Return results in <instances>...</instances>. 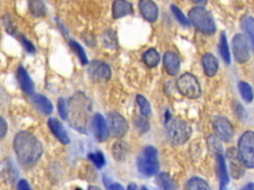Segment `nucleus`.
Returning a JSON list of instances; mask_svg holds the SVG:
<instances>
[{
	"label": "nucleus",
	"instance_id": "f257e3e1",
	"mask_svg": "<svg viewBox=\"0 0 254 190\" xmlns=\"http://www.w3.org/2000/svg\"><path fill=\"white\" fill-rule=\"evenodd\" d=\"M14 149L19 162L24 166H32L42 155L43 147L40 141L31 133L22 131L14 138Z\"/></svg>",
	"mask_w": 254,
	"mask_h": 190
},
{
	"label": "nucleus",
	"instance_id": "f03ea898",
	"mask_svg": "<svg viewBox=\"0 0 254 190\" xmlns=\"http://www.w3.org/2000/svg\"><path fill=\"white\" fill-rule=\"evenodd\" d=\"M92 109L90 100L81 92L73 94L68 100L67 117L69 124L78 132L86 133L89 123V115Z\"/></svg>",
	"mask_w": 254,
	"mask_h": 190
},
{
	"label": "nucleus",
	"instance_id": "7ed1b4c3",
	"mask_svg": "<svg viewBox=\"0 0 254 190\" xmlns=\"http://www.w3.org/2000/svg\"><path fill=\"white\" fill-rule=\"evenodd\" d=\"M190 22L199 32L211 35L215 32V24L212 16L202 7H193L189 12Z\"/></svg>",
	"mask_w": 254,
	"mask_h": 190
},
{
	"label": "nucleus",
	"instance_id": "20e7f679",
	"mask_svg": "<svg viewBox=\"0 0 254 190\" xmlns=\"http://www.w3.org/2000/svg\"><path fill=\"white\" fill-rule=\"evenodd\" d=\"M166 132L169 140L175 144L185 143L191 135L190 125L181 119H169L166 121Z\"/></svg>",
	"mask_w": 254,
	"mask_h": 190
},
{
	"label": "nucleus",
	"instance_id": "39448f33",
	"mask_svg": "<svg viewBox=\"0 0 254 190\" xmlns=\"http://www.w3.org/2000/svg\"><path fill=\"white\" fill-rule=\"evenodd\" d=\"M137 168L139 172L145 176H152L159 170L158 151L152 146L144 147L143 151L137 158Z\"/></svg>",
	"mask_w": 254,
	"mask_h": 190
},
{
	"label": "nucleus",
	"instance_id": "423d86ee",
	"mask_svg": "<svg viewBox=\"0 0 254 190\" xmlns=\"http://www.w3.org/2000/svg\"><path fill=\"white\" fill-rule=\"evenodd\" d=\"M238 155L247 168H254V132H244L238 141Z\"/></svg>",
	"mask_w": 254,
	"mask_h": 190
},
{
	"label": "nucleus",
	"instance_id": "0eeeda50",
	"mask_svg": "<svg viewBox=\"0 0 254 190\" xmlns=\"http://www.w3.org/2000/svg\"><path fill=\"white\" fill-rule=\"evenodd\" d=\"M177 88L184 96L195 99L200 96V85L197 79L190 73H185L177 80Z\"/></svg>",
	"mask_w": 254,
	"mask_h": 190
},
{
	"label": "nucleus",
	"instance_id": "6e6552de",
	"mask_svg": "<svg viewBox=\"0 0 254 190\" xmlns=\"http://www.w3.org/2000/svg\"><path fill=\"white\" fill-rule=\"evenodd\" d=\"M232 50L235 60L239 63H245L249 59L248 43L244 35L237 34L232 39Z\"/></svg>",
	"mask_w": 254,
	"mask_h": 190
},
{
	"label": "nucleus",
	"instance_id": "1a4fd4ad",
	"mask_svg": "<svg viewBox=\"0 0 254 190\" xmlns=\"http://www.w3.org/2000/svg\"><path fill=\"white\" fill-rule=\"evenodd\" d=\"M212 128L215 136L223 142H229L233 137V129L230 122L221 116H216L212 121Z\"/></svg>",
	"mask_w": 254,
	"mask_h": 190
},
{
	"label": "nucleus",
	"instance_id": "9d476101",
	"mask_svg": "<svg viewBox=\"0 0 254 190\" xmlns=\"http://www.w3.org/2000/svg\"><path fill=\"white\" fill-rule=\"evenodd\" d=\"M109 129L114 137H123L128 131V123L123 116L117 112H110L107 115Z\"/></svg>",
	"mask_w": 254,
	"mask_h": 190
},
{
	"label": "nucleus",
	"instance_id": "9b49d317",
	"mask_svg": "<svg viewBox=\"0 0 254 190\" xmlns=\"http://www.w3.org/2000/svg\"><path fill=\"white\" fill-rule=\"evenodd\" d=\"M226 156L229 162V170L230 174L234 179H238L243 176L244 174V164L241 161L238 151L234 147H230L226 151Z\"/></svg>",
	"mask_w": 254,
	"mask_h": 190
},
{
	"label": "nucleus",
	"instance_id": "f8f14e48",
	"mask_svg": "<svg viewBox=\"0 0 254 190\" xmlns=\"http://www.w3.org/2000/svg\"><path fill=\"white\" fill-rule=\"evenodd\" d=\"M89 76L94 80H108L111 76L110 67L103 61L93 60L89 63L87 68Z\"/></svg>",
	"mask_w": 254,
	"mask_h": 190
},
{
	"label": "nucleus",
	"instance_id": "ddd939ff",
	"mask_svg": "<svg viewBox=\"0 0 254 190\" xmlns=\"http://www.w3.org/2000/svg\"><path fill=\"white\" fill-rule=\"evenodd\" d=\"M91 129L94 137L100 141L104 142L108 138V128L105 119L100 114H95L91 119Z\"/></svg>",
	"mask_w": 254,
	"mask_h": 190
},
{
	"label": "nucleus",
	"instance_id": "4468645a",
	"mask_svg": "<svg viewBox=\"0 0 254 190\" xmlns=\"http://www.w3.org/2000/svg\"><path fill=\"white\" fill-rule=\"evenodd\" d=\"M216 159V171L219 180V190H227V185L229 182V174L227 171L226 162L222 153L215 154Z\"/></svg>",
	"mask_w": 254,
	"mask_h": 190
},
{
	"label": "nucleus",
	"instance_id": "2eb2a0df",
	"mask_svg": "<svg viewBox=\"0 0 254 190\" xmlns=\"http://www.w3.org/2000/svg\"><path fill=\"white\" fill-rule=\"evenodd\" d=\"M139 10L144 19L149 22H155L158 18V7L152 0H140Z\"/></svg>",
	"mask_w": 254,
	"mask_h": 190
},
{
	"label": "nucleus",
	"instance_id": "dca6fc26",
	"mask_svg": "<svg viewBox=\"0 0 254 190\" xmlns=\"http://www.w3.org/2000/svg\"><path fill=\"white\" fill-rule=\"evenodd\" d=\"M163 64L165 70L170 75H176L180 69V59L177 53L174 51H166L163 57Z\"/></svg>",
	"mask_w": 254,
	"mask_h": 190
},
{
	"label": "nucleus",
	"instance_id": "f3484780",
	"mask_svg": "<svg viewBox=\"0 0 254 190\" xmlns=\"http://www.w3.org/2000/svg\"><path fill=\"white\" fill-rule=\"evenodd\" d=\"M48 125H49V128L52 131V133L62 143L66 144L69 142L67 134H66L63 124L59 120H57L56 118H50L48 121Z\"/></svg>",
	"mask_w": 254,
	"mask_h": 190
},
{
	"label": "nucleus",
	"instance_id": "a211bd4d",
	"mask_svg": "<svg viewBox=\"0 0 254 190\" xmlns=\"http://www.w3.org/2000/svg\"><path fill=\"white\" fill-rule=\"evenodd\" d=\"M133 13V6L127 0H114L112 4L113 18L119 19Z\"/></svg>",
	"mask_w": 254,
	"mask_h": 190
},
{
	"label": "nucleus",
	"instance_id": "6ab92c4d",
	"mask_svg": "<svg viewBox=\"0 0 254 190\" xmlns=\"http://www.w3.org/2000/svg\"><path fill=\"white\" fill-rule=\"evenodd\" d=\"M17 78L24 92H26L27 94H32L34 92V83L23 66H19L18 72H17Z\"/></svg>",
	"mask_w": 254,
	"mask_h": 190
},
{
	"label": "nucleus",
	"instance_id": "aec40b11",
	"mask_svg": "<svg viewBox=\"0 0 254 190\" xmlns=\"http://www.w3.org/2000/svg\"><path fill=\"white\" fill-rule=\"evenodd\" d=\"M202 66H203V70L204 73L207 76H213L216 74L217 69H218V61L216 59V57L211 54V53H204L202 56Z\"/></svg>",
	"mask_w": 254,
	"mask_h": 190
},
{
	"label": "nucleus",
	"instance_id": "412c9836",
	"mask_svg": "<svg viewBox=\"0 0 254 190\" xmlns=\"http://www.w3.org/2000/svg\"><path fill=\"white\" fill-rule=\"evenodd\" d=\"M32 101L36 104V106L40 109L42 113L49 115L53 112V105L47 97L41 94H34L32 96Z\"/></svg>",
	"mask_w": 254,
	"mask_h": 190
},
{
	"label": "nucleus",
	"instance_id": "4be33fe9",
	"mask_svg": "<svg viewBox=\"0 0 254 190\" xmlns=\"http://www.w3.org/2000/svg\"><path fill=\"white\" fill-rule=\"evenodd\" d=\"M28 7L34 17H43L46 15V5L43 0H29Z\"/></svg>",
	"mask_w": 254,
	"mask_h": 190
},
{
	"label": "nucleus",
	"instance_id": "5701e85b",
	"mask_svg": "<svg viewBox=\"0 0 254 190\" xmlns=\"http://www.w3.org/2000/svg\"><path fill=\"white\" fill-rule=\"evenodd\" d=\"M186 190H211L208 183L200 177H191L186 184Z\"/></svg>",
	"mask_w": 254,
	"mask_h": 190
},
{
	"label": "nucleus",
	"instance_id": "b1692460",
	"mask_svg": "<svg viewBox=\"0 0 254 190\" xmlns=\"http://www.w3.org/2000/svg\"><path fill=\"white\" fill-rule=\"evenodd\" d=\"M157 181H158V185L162 190H176V185L174 180L166 172L160 173L157 177Z\"/></svg>",
	"mask_w": 254,
	"mask_h": 190
},
{
	"label": "nucleus",
	"instance_id": "393cba45",
	"mask_svg": "<svg viewBox=\"0 0 254 190\" xmlns=\"http://www.w3.org/2000/svg\"><path fill=\"white\" fill-rule=\"evenodd\" d=\"M143 60L147 66L154 67L160 61V54L155 48H149L143 53Z\"/></svg>",
	"mask_w": 254,
	"mask_h": 190
},
{
	"label": "nucleus",
	"instance_id": "a878e982",
	"mask_svg": "<svg viewBox=\"0 0 254 190\" xmlns=\"http://www.w3.org/2000/svg\"><path fill=\"white\" fill-rule=\"evenodd\" d=\"M242 28L246 32L251 48L254 50V18L246 17L242 22Z\"/></svg>",
	"mask_w": 254,
	"mask_h": 190
},
{
	"label": "nucleus",
	"instance_id": "bb28decb",
	"mask_svg": "<svg viewBox=\"0 0 254 190\" xmlns=\"http://www.w3.org/2000/svg\"><path fill=\"white\" fill-rule=\"evenodd\" d=\"M101 42L104 47L108 48H116V34L113 30L107 29L103 32L101 36Z\"/></svg>",
	"mask_w": 254,
	"mask_h": 190
},
{
	"label": "nucleus",
	"instance_id": "cd10ccee",
	"mask_svg": "<svg viewBox=\"0 0 254 190\" xmlns=\"http://www.w3.org/2000/svg\"><path fill=\"white\" fill-rule=\"evenodd\" d=\"M112 153L117 160H123L127 153V145L124 142L118 141L112 146Z\"/></svg>",
	"mask_w": 254,
	"mask_h": 190
},
{
	"label": "nucleus",
	"instance_id": "c85d7f7f",
	"mask_svg": "<svg viewBox=\"0 0 254 190\" xmlns=\"http://www.w3.org/2000/svg\"><path fill=\"white\" fill-rule=\"evenodd\" d=\"M219 53L222 56L223 60L225 61V63H229L230 62V52H229V48H228V44H227V40L225 37V34L222 33L220 35V41H219Z\"/></svg>",
	"mask_w": 254,
	"mask_h": 190
},
{
	"label": "nucleus",
	"instance_id": "c756f323",
	"mask_svg": "<svg viewBox=\"0 0 254 190\" xmlns=\"http://www.w3.org/2000/svg\"><path fill=\"white\" fill-rule=\"evenodd\" d=\"M238 89H239L240 95L244 101L251 102L253 100V97H254L253 91H252L251 86L248 83H246L244 81H240L238 83Z\"/></svg>",
	"mask_w": 254,
	"mask_h": 190
},
{
	"label": "nucleus",
	"instance_id": "7c9ffc66",
	"mask_svg": "<svg viewBox=\"0 0 254 190\" xmlns=\"http://www.w3.org/2000/svg\"><path fill=\"white\" fill-rule=\"evenodd\" d=\"M68 44H69L70 48H72V50H73V51L76 53V55L78 56L80 62H81L82 64H86V63H87V57H86V55H85V52H84L82 47H81L77 42L72 41V40H70Z\"/></svg>",
	"mask_w": 254,
	"mask_h": 190
},
{
	"label": "nucleus",
	"instance_id": "2f4dec72",
	"mask_svg": "<svg viewBox=\"0 0 254 190\" xmlns=\"http://www.w3.org/2000/svg\"><path fill=\"white\" fill-rule=\"evenodd\" d=\"M136 101L140 108L141 114L145 117L149 116L151 114V106H150V103L148 102V100L143 95H137Z\"/></svg>",
	"mask_w": 254,
	"mask_h": 190
},
{
	"label": "nucleus",
	"instance_id": "473e14b6",
	"mask_svg": "<svg viewBox=\"0 0 254 190\" xmlns=\"http://www.w3.org/2000/svg\"><path fill=\"white\" fill-rule=\"evenodd\" d=\"M88 157L89 159L93 162V164L100 168L102 167L104 164H105V159H104V156L103 154L100 152V151H96V152H91L88 154Z\"/></svg>",
	"mask_w": 254,
	"mask_h": 190
},
{
	"label": "nucleus",
	"instance_id": "72a5a7b5",
	"mask_svg": "<svg viewBox=\"0 0 254 190\" xmlns=\"http://www.w3.org/2000/svg\"><path fill=\"white\" fill-rule=\"evenodd\" d=\"M172 12L175 15V17L177 18V20L184 26H189V20L187 19V17L183 14V12L175 5H172Z\"/></svg>",
	"mask_w": 254,
	"mask_h": 190
},
{
	"label": "nucleus",
	"instance_id": "f704fd0d",
	"mask_svg": "<svg viewBox=\"0 0 254 190\" xmlns=\"http://www.w3.org/2000/svg\"><path fill=\"white\" fill-rule=\"evenodd\" d=\"M135 126L140 133H145L149 130V122L144 117H139L135 121Z\"/></svg>",
	"mask_w": 254,
	"mask_h": 190
},
{
	"label": "nucleus",
	"instance_id": "c9c22d12",
	"mask_svg": "<svg viewBox=\"0 0 254 190\" xmlns=\"http://www.w3.org/2000/svg\"><path fill=\"white\" fill-rule=\"evenodd\" d=\"M208 144H209V146H210V148L215 152V154L216 153H221V145H220V143H219V139L217 138V137H213V136H211V137H209L208 138Z\"/></svg>",
	"mask_w": 254,
	"mask_h": 190
},
{
	"label": "nucleus",
	"instance_id": "e433bc0d",
	"mask_svg": "<svg viewBox=\"0 0 254 190\" xmlns=\"http://www.w3.org/2000/svg\"><path fill=\"white\" fill-rule=\"evenodd\" d=\"M58 110H59L60 116L63 119H66V117H67V107H66L65 100L64 98H60L58 100Z\"/></svg>",
	"mask_w": 254,
	"mask_h": 190
},
{
	"label": "nucleus",
	"instance_id": "4c0bfd02",
	"mask_svg": "<svg viewBox=\"0 0 254 190\" xmlns=\"http://www.w3.org/2000/svg\"><path fill=\"white\" fill-rule=\"evenodd\" d=\"M19 41L22 42L23 46L25 47V48H26L28 51H30V52H34V51H35L34 46H33L26 38H24L23 36H20V37H19Z\"/></svg>",
	"mask_w": 254,
	"mask_h": 190
},
{
	"label": "nucleus",
	"instance_id": "58836bf2",
	"mask_svg": "<svg viewBox=\"0 0 254 190\" xmlns=\"http://www.w3.org/2000/svg\"><path fill=\"white\" fill-rule=\"evenodd\" d=\"M7 133V123L6 121L0 117V139L3 138Z\"/></svg>",
	"mask_w": 254,
	"mask_h": 190
},
{
	"label": "nucleus",
	"instance_id": "ea45409f",
	"mask_svg": "<svg viewBox=\"0 0 254 190\" xmlns=\"http://www.w3.org/2000/svg\"><path fill=\"white\" fill-rule=\"evenodd\" d=\"M18 190H32V189L26 180L21 179L18 183Z\"/></svg>",
	"mask_w": 254,
	"mask_h": 190
},
{
	"label": "nucleus",
	"instance_id": "a19ab883",
	"mask_svg": "<svg viewBox=\"0 0 254 190\" xmlns=\"http://www.w3.org/2000/svg\"><path fill=\"white\" fill-rule=\"evenodd\" d=\"M108 189H109V190H124L123 186H122L121 184L117 183V182L108 185Z\"/></svg>",
	"mask_w": 254,
	"mask_h": 190
},
{
	"label": "nucleus",
	"instance_id": "79ce46f5",
	"mask_svg": "<svg viewBox=\"0 0 254 190\" xmlns=\"http://www.w3.org/2000/svg\"><path fill=\"white\" fill-rule=\"evenodd\" d=\"M241 190H254V183H248V184H246Z\"/></svg>",
	"mask_w": 254,
	"mask_h": 190
},
{
	"label": "nucleus",
	"instance_id": "37998d69",
	"mask_svg": "<svg viewBox=\"0 0 254 190\" xmlns=\"http://www.w3.org/2000/svg\"><path fill=\"white\" fill-rule=\"evenodd\" d=\"M127 190H139V188H138V186H137L135 183H130V184L128 185Z\"/></svg>",
	"mask_w": 254,
	"mask_h": 190
},
{
	"label": "nucleus",
	"instance_id": "c03bdc74",
	"mask_svg": "<svg viewBox=\"0 0 254 190\" xmlns=\"http://www.w3.org/2000/svg\"><path fill=\"white\" fill-rule=\"evenodd\" d=\"M192 2H194L195 4H197L199 6H202V5L206 4V0H192Z\"/></svg>",
	"mask_w": 254,
	"mask_h": 190
},
{
	"label": "nucleus",
	"instance_id": "a18cd8bd",
	"mask_svg": "<svg viewBox=\"0 0 254 190\" xmlns=\"http://www.w3.org/2000/svg\"><path fill=\"white\" fill-rule=\"evenodd\" d=\"M142 190H149L147 187H145V186H142Z\"/></svg>",
	"mask_w": 254,
	"mask_h": 190
}]
</instances>
